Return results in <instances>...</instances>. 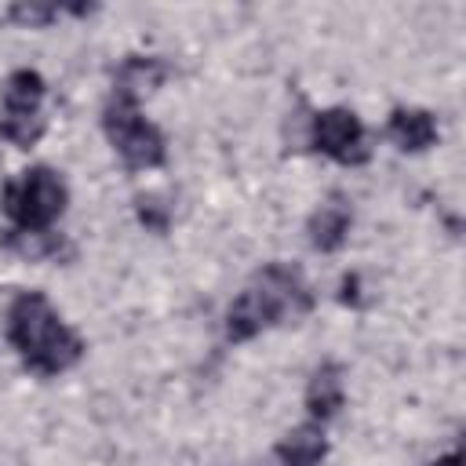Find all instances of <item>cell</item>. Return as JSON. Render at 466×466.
I'll use <instances>...</instances> for the list:
<instances>
[{
	"instance_id": "obj_17",
	"label": "cell",
	"mask_w": 466,
	"mask_h": 466,
	"mask_svg": "<svg viewBox=\"0 0 466 466\" xmlns=\"http://www.w3.org/2000/svg\"><path fill=\"white\" fill-rule=\"evenodd\" d=\"M430 466H462V455L451 451V455H444V459H437V462H430Z\"/></svg>"
},
{
	"instance_id": "obj_16",
	"label": "cell",
	"mask_w": 466,
	"mask_h": 466,
	"mask_svg": "<svg viewBox=\"0 0 466 466\" xmlns=\"http://www.w3.org/2000/svg\"><path fill=\"white\" fill-rule=\"evenodd\" d=\"M342 302H357V277L342 280Z\"/></svg>"
},
{
	"instance_id": "obj_5",
	"label": "cell",
	"mask_w": 466,
	"mask_h": 466,
	"mask_svg": "<svg viewBox=\"0 0 466 466\" xmlns=\"http://www.w3.org/2000/svg\"><path fill=\"white\" fill-rule=\"evenodd\" d=\"M309 138L320 153H328L339 164H364L371 157V146L364 138V124L350 109H324L309 124Z\"/></svg>"
},
{
	"instance_id": "obj_3",
	"label": "cell",
	"mask_w": 466,
	"mask_h": 466,
	"mask_svg": "<svg viewBox=\"0 0 466 466\" xmlns=\"http://www.w3.org/2000/svg\"><path fill=\"white\" fill-rule=\"evenodd\" d=\"M66 182L51 167H29L4 189V211L18 222V229H47L66 211Z\"/></svg>"
},
{
	"instance_id": "obj_6",
	"label": "cell",
	"mask_w": 466,
	"mask_h": 466,
	"mask_svg": "<svg viewBox=\"0 0 466 466\" xmlns=\"http://www.w3.org/2000/svg\"><path fill=\"white\" fill-rule=\"evenodd\" d=\"M324 455H328V437L317 422H302L277 441V459L284 466H317Z\"/></svg>"
},
{
	"instance_id": "obj_15",
	"label": "cell",
	"mask_w": 466,
	"mask_h": 466,
	"mask_svg": "<svg viewBox=\"0 0 466 466\" xmlns=\"http://www.w3.org/2000/svg\"><path fill=\"white\" fill-rule=\"evenodd\" d=\"M7 18L18 22V25H29V29H40V25L58 18V7H51V4H11Z\"/></svg>"
},
{
	"instance_id": "obj_8",
	"label": "cell",
	"mask_w": 466,
	"mask_h": 466,
	"mask_svg": "<svg viewBox=\"0 0 466 466\" xmlns=\"http://www.w3.org/2000/svg\"><path fill=\"white\" fill-rule=\"evenodd\" d=\"M164 76H167V66H164L160 58L131 55V58H124V66H120V73H116V91H113V95L138 102V95H146V91L160 87V84H164Z\"/></svg>"
},
{
	"instance_id": "obj_12",
	"label": "cell",
	"mask_w": 466,
	"mask_h": 466,
	"mask_svg": "<svg viewBox=\"0 0 466 466\" xmlns=\"http://www.w3.org/2000/svg\"><path fill=\"white\" fill-rule=\"evenodd\" d=\"M0 135L15 146H33L44 135V116L40 113H18V109H0Z\"/></svg>"
},
{
	"instance_id": "obj_2",
	"label": "cell",
	"mask_w": 466,
	"mask_h": 466,
	"mask_svg": "<svg viewBox=\"0 0 466 466\" xmlns=\"http://www.w3.org/2000/svg\"><path fill=\"white\" fill-rule=\"evenodd\" d=\"M309 288L295 266L269 262L226 309V335L233 342H248L258 331L273 328L284 313H306L309 309Z\"/></svg>"
},
{
	"instance_id": "obj_9",
	"label": "cell",
	"mask_w": 466,
	"mask_h": 466,
	"mask_svg": "<svg viewBox=\"0 0 466 466\" xmlns=\"http://www.w3.org/2000/svg\"><path fill=\"white\" fill-rule=\"evenodd\" d=\"M346 386H342V368L339 364H320L306 386V408L313 419H331L342 408Z\"/></svg>"
},
{
	"instance_id": "obj_1",
	"label": "cell",
	"mask_w": 466,
	"mask_h": 466,
	"mask_svg": "<svg viewBox=\"0 0 466 466\" xmlns=\"http://www.w3.org/2000/svg\"><path fill=\"white\" fill-rule=\"evenodd\" d=\"M7 339L15 342L22 360L40 375H58L84 357L80 335L62 324V317L40 291H25L11 302Z\"/></svg>"
},
{
	"instance_id": "obj_10",
	"label": "cell",
	"mask_w": 466,
	"mask_h": 466,
	"mask_svg": "<svg viewBox=\"0 0 466 466\" xmlns=\"http://www.w3.org/2000/svg\"><path fill=\"white\" fill-rule=\"evenodd\" d=\"M350 233V211L342 204H324L309 215V244L317 251H339Z\"/></svg>"
},
{
	"instance_id": "obj_14",
	"label": "cell",
	"mask_w": 466,
	"mask_h": 466,
	"mask_svg": "<svg viewBox=\"0 0 466 466\" xmlns=\"http://www.w3.org/2000/svg\"><path fill=\"white\" fill-rule=\"evenodd\" d=\"M138 208V222L146 226V229H153V233H167V226H171V204L164 200V197H157V193H149V197H138L135 200Z\"/></svg>"
},
{
	"instance_id": "obj_7",
	"label": "cell",
	"mask_w": 466,
	"mask_h": 466,
	"mask_svg": "<svg viewBox=\"0 0 466 466\" xmlns=\"http://www.w3.org/2000/svg\"><path fill=\"white\" fill-rule=\"evenodd\" d=\"M390 138L408 149V153H419L426 146H433L437 138V124H433V113L426 109H415V106H400L390 113Z\"/></svg>"
},
{
	"instance_id": "obj_11",
	"label": "cell",
	"mask_w": 466,
	"mask_h": 466,
	"mask_svg": "<svg viewBox=\"0 0 466 466\" xmlns=\"http://www.w3.org/2000/svg\"><path fill=\"white\" fill-rule=\"evenodd\" d=\"M40 102H44V76L36 69H15L4 80V106L0 109L40 113Z\"/></svg>"
},
{
	"instance_id": "obj_13",
	"label": "cell",
	"mask_w": 466,
	"mask_h": 466,
	"mask_svg": "<svg viewBox=\"0 0 466 466\" xmlns=\"http://www.w3.org/2000/svg\"><path fill=\"white\" fill-rule=\"evenodd\" d=\"M7 244L15 248V251H22V255H29V258H47V255H58V237L55 233H47V229H15L11 237H7Z\"/></svg>"
},
{
	"instance_id": "obj_4",
	"label": "cell",
	"mask_w": 466,
	"mask_h": 466,
	"mask_svg": "<svg viewBox=\"0 0 466 466\" xmlns=\"http://www.w3.org/2000/svg\"><path fill=\"white\" fill-rule=\"evenodd\" d=\"M102 127L127 167H160L164 164V135L149 120H142L138 102L113 95L102 113Z\"/></svg>"
}]
</instances>
